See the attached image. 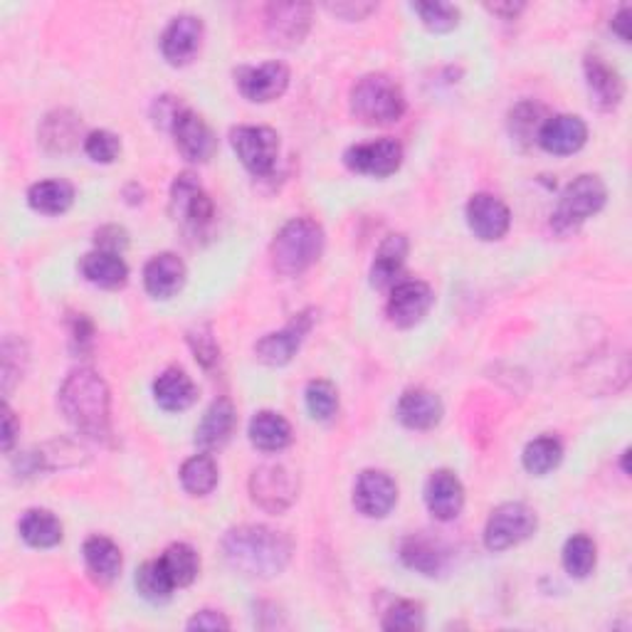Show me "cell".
Returning <instances> with one entry per match:
<instances>
[{"label":"cell","instance_id":"25","mask_svg":"<svg viewBox=\"0 0 632 632\" xmlns=\"http://www.w3.org/2000/svg\"><path fill=\"white\" fill-rule=\"evenodd\" d=\"M154 398L158 408H163L166 413H183L195 403L198 388H195L185 370L166 368L163 374L154 380Z\"/></svg>","mask_w":632,"mask_h":632},{"label":"cell","instance_id":"36","mask_svg":"<svg viewBox=\"0 0 632 632\" xmlns=\"http://www.w3.org/2000/svg\"><path fill=\"white\" fill-rule=\"evenodd\" d=\"M563 460V445L554 435H544V438L532 440L524 448L522 462L524 470L528 474H536V477H544L551 470H556Z\"/></svg>","mask_w":632,"mask_h":632},{"label":"cell","instance_id":"6","mask_svg":"<svg viewBox=\"0 0 632 632\" xmlns=\"http://www.w3.org/2000/svg\"><path fill=\"white\" fill-rule=\"evenodd\" d=\"M232 151L240 158L245 169L267 179L277 169V158H280V136L269 126H238L230 132Z\"/></svg>","mask_w":632,"mask_h":632},{"label":"cell","instance_id":"47","mask_svg":"<svg viewBox=\"0 0 632 632\" xmlns=\"http://www.w3.org/2000/svg\"><path fill=\"white\" fill-rule=\"evenodd\" d=\"M70 333H72V347L74 351H89L92 343H95V324H92L85 314H74V319L70 321Z\"/></svg>","mask_w":632,"mask_h":632},{"label":"cell","instance_id":"1","mask_svg":"<svg viewBox=\"0 0 632 632\" xmlns=\"http://www.w3.org/2000/svg\"><path fill=\"white\" fill-rule=\"evenodd\" d=\"M222 554L235 571L253 579H272L290 563L292 542L269 526L243 524L222 536Z\"/></svg>","mask_w":632,"mask_h":632},{"label":"cell","instance_id":"11","mask_svg":"<svg viewBox=\"0 0 632 632\" xmlns=\"http://www.w3.org/2000/svg\"><path fill=\"white\" fill-rule=\"evenodd\" d=\"M314 327V312L306 309L294 316L284 329L267 333V337L255 343V356L267 366H284L294 358V353L300 351L306 333Z\"/></svg>","mask_w":632,"mask_h":632},{"label":"cell","instance_id":"46","mask_svg":"<svg viewBox=\"0 0 632 632\" xmlns=\"http://www.w3.org/2000/svg\"><path fill=\"white\" fill-rule=\"evenodd\" d=\"M95 243H97V250L122 255L129 247V232L122 226H105L95 232Z\"/></svg>","mask_w":632,"mask_h":632},{"label":"cell","instance_id":"19","mask_svg":"<svg viewBox=\"0 0 632 632\" xmlns=\"http://www.w3.org/2000/svg\"><path fill=\"white\" fill-rule=\"evenodd\" d=\"M538 146L554 156H571L581 151L588 142V126L575 114H556L548 117L542 132H538Z\"/></svg>","mask_w":632,"mask_h":632},{"label":"cell","instance_id":"48","mask_svg":"<svg viewBox=\"0 0 632 632\" xmlns=\"http://www.w3.org/2000/svg\"><path fill=\"white\" fill-rule=\"evenodd\" d=\"M230 622L218 610H200L189 620V630H228Z\"/></svg>","mask_w":632,"mask_h":632},{"label":"cell","instance_id":"34","mask_svg":"<svg viewBox=\"0 0 632 632\" xmlns=\"http://www.w3.org/2000/svg\"><path fill=\"white\" fill-rule=\"evenodd\" d=\"M181 485L193 497H208L218 487V464L208 452L193 454L181 467Z\"/></svg>","mask_w":632,"mask_h":632},{"label":"cell","instance_id":"29","mask_svg":"<svg viewBox=\"0 0 632 632\" xmlns=\"http://www.w3.org/2000/svg\"><path fill=\"white\" fill-rule=\"evenodd\" d=\"M250 442L263 452H280L292 442V425L275 411H259L250 421Z\"/></svg>","mask_w":632,"mask_h":632},{"label":"cell","instance_id":"38","mask_svg":"<svg viewBox=\"0 0 632 632\" xmlns=\"http://www.w3.org/2000/svg\"><path fill=\"white\" fill-rule=\"evenodd\" d=\"M596 542L585 534H575L563 546V569L571 579H588L596 569Z\"/></svg>","mask_w":632,"mask_h":632},{"label":"cell","instance_id":"31","mask_svg":"<svg viewBox=\"0 0 632 632\" xmlns=\"http://www.w3.org/2000/svg\"><path fill=\"white\" fill-rule=\"evenodd\" d=\"M401 559L408 566L423 575H438L448 566V551L440 542H433L427 536H408L401 546Z\"/></svg>","mask_w":632,"mask_h":632},{"label":"cell","instance_id":"9","mask_svg":"<svg viewBox=\"0 0 632 632\" xmlns=\"http://www.w3.org/2000/svg\"><path fill=\"white\" fill-rule=\"evenodd\" d=\"M296 491H300V485H296L294 474L282 464H263L250 477V497L269 514L290 509L296 501Z\"/></svg>","mask_w":632,"mask_h":632},{"label":"cell","instance_id":"49","mask_svg":"<svg viewBox=\"0 0 632 632\" xmlns=\"http://www.w3.org/2000/svg\"><path fill=\"white\" fill-rule=\"evenodd\" d=\"M17 433H21V425H17V421H15V415H13L11 408L5 405V408H3V450H5V452H11V450H13Z\"/></svg>","mask_w":632,"mask_h":632},{"label":"cell","instance_id":"4","mask_svg":"<svg viewBox=\"0 0 632 632\" xmlns=\"http://www.w3.org/2000/svg\"><path fill=\"white\" fill-rule=\"evenodd\" d=\"M405 95L388 74H366L351 89V111L370 126H388L401 122L405 114Z\"/></svg>","mask_w":632,"mask_h":632},{"label":"cell","instance_id":"26","mask_svg":"<svg viewBox=\"0 0 632 632\" xmlns=\"http://www.w3.org/2000/svg\"><path fill=\"white\" fill-rule=\"evenodd\" d=\"M408 257V238L405 235H388L380 243L374 265H370V284L376 290H393L398 284V275L403 272Z\"/></svg>","mask_w":632,"mask_h":632},{"label":"cell","instance_id":"37","mask_svg":"<svg viewBox=\"0 0 632 632\" xmlns=\"http://www.w3.org/2000/svg\"><path fill=\"white\" fill-rule=\"evenodd\" d=\"M134 583H136L138 596H142L148 603H156V606H158V603L169 600L173 596V591H175V585L169 579V573H166L161 559L146 561L142 569L136 571Z\"/></svg>","mask_w":632,"mask_h":632},{"label":"cell","instance_id":"50","mask_svg":"<svg viewBox=\"0 0 632 632\" xmlns=\"http://www.w3.org/2000/svg\"><path fill=\"white\" fill-rule=\"evenodd\" d=\"M610 27L622 42H630V8H620L618 15H612Z\"/></svg>","mask_w":632,"mask_h":632},{"label":"cell","instance_id":"14","mask_svg":"<svg viewBox=\"0 0 632 632\" xmlns=\"http://www.w3.org/2000/svg\"><path fill=\"white\" fill-rule=\"evenodd\" d=\"M235 85L240 95L250 101H275L290 87V70L282 62H265L257 68H240L235 72Z\"/></svg>","mask_w":632,"mask_h":632},{"label":"cell","instance_id":"15","mask_svg":"<svg viewBox=\"0 0 632 632\" xmlns=\"http://www.w3.org/2000/svg\"><path fill=\"white\" fill-rule=\"evenodd\" d=\"M433 302H435V294L427 282H421V280L398 282L388 296V306H386L388 319L401 329L415 327V324L423 321L425 314L430 312Z\"/></svg>","mask_w":632,"mask_h":632},{"label":"cell","instance_id":"10","mask_svg":"<svg viewBox=\"0 0 632 632\" xmlns=\"http://www.w3.org/2000/svg\"><path fill=\"white\" fill-rule=\"evenodd\" d=\"M343 163L353 173L374 175V179H386L393 175L403 163V146L396 138H376V142L356 144L343 154Z\"/></svg>","mask_w":632,"mask_h":632},{"label":"cell","instance_id":"22","mask_svg":"<svg viewBox=\"0 0 632 632\" xmlns=\"http://www.w3.org/2000/svg\"><path fill=\"white\" fill-rule=\"evenodd\" d=\"M238 425V411L232 405L230 398H218L212 401L206 413H203V421L195 427V445L200 450H220L222 445L230 440L232 430Z\"/></svg>","mask_w":632,"mask_h":632},{"label":"cell","instance_id":"35","mask_svg":"<svg viewBox=\"0 0 632 632\" xmlns=\"http://www.w3.org/2000/svg\"><path fill=\"white\" fill-rule=\"evenodd\" d=\"M161 563L169 579L173 581L175 588H185L195 579H198L200 571V556L189 544H171L161 556Z\"/></svg>","mask_w":632,"mask_h":632},{"label":"cell","instance_id":"51","mask_svg":"<svg viewBox=\"0 0 632 632\" xmlns=\"http://www.w3.org/2000/svg\"><path fill=\"white\" fill-rule=\"evenodd\" d=\"M329 8H331V11L337 13V15H339V13L351 11V13H353V15H351V21H358V17H364V15H368L370 11H374L376 5H374V3H364V5H356V8H353V5H329Z\"/></svg>","mask_w":632,"mask_h":632},{"label":"cell","instance_id":"39","mask_svg":"<svg viewBox=\"0 0 632 632\" xmlns=\"http://www.w3.org/2000/svg\"><path fill=\"white\" fill-rule=\"evenodd\" d=\"M546 119V109L542 105H536V101H522L509 114L511 136H516V142L532 144L538 138V132H542Z\"/></svg>","mask_w":632,"mask_h":632},{"label":"cell","instance_id":"33","mask_svg":"<svg viewBox=\"0 0 632 632\" xmlns=\"http://www.w3.org/2000/svg\"><path fill=\"white\" fill-rule=\"evenodd\" d=\"M27 203L37 212H45V216H62L68 212L74 203V189L72 183L62 179H50L31 185L27 191Z\"/></svg>","mask_w":632,"mask_h":632},{"label":"cell","instance_id":"12","mask_svg":"<svg viewBox=\"0 0 632 632\" xmlns=\"http://www.w3.org/2000/svg\"><path fill=\"white\" fill-rule=\"evenodd\" d=\"M171 134L183 158H189V161L193 163L210 161L218 148V138L216 134H212V129L208 126L206 119H203L200 114H195V111L189 107H183L179 111V117L173 119Z\"/></svg>","mask_w":632,"mask_h":632},{"label":"cell","instance_id":"27","mask_svg":"<svg viewBox=\"0 0 632 632\" xmlns=\"http://www.w3.org/2000/svg\"><path fill=\"white\" fill-rule=\"evenodd\" d=\"M80 272L87 282L101 287V290H119L129 280V267L122 255L105 253V250H95L82 257Z\"/></svg>","mask_w":632,"mask_h":632},{"label":"cell","instance_id":"16","mask_svg":"<svg viewBox=\"0 0 632 632\" xmlns=\"http://www.w3.org/2000/svg\"><path fill=\"white\" fill-rule=\"evenodd\" d=\"M467 226L485 243H495L509 232L511 212L505 200L491 193H474L467 203Z\"/></svg>","mask_w":632,"mask_h":632},{"label":"cell","instance_id":"30","mask_svg":"<svg viewBox=\"0 0 632 632\" xmlns=\"http://www.w3.org/2000/svg\"><path fill=\"white\" fill-rule=\"evenodd\" d=\"M82 554H85V566L92 579L97 583H111L117 579L119 573H122V551H119V546L111 542L107 536H89L85 542V548H82Z\"/></svg>","mask_w":632,"mask_h":632},{"label":"cell","instance_id":"5","mask_svg":"<svg viewBox=\"0 0 632 632\" xmlns=\"http://www.w3.org/2000/svg\"><path fill=\"white\" fill-rule=\"evenodd\" d=\"M608 200V189L600 175L583 173L566 185L554 210V228L559 232L579 230L585 220L598 216Z\"/></svg>","mask_w":632,"mask_h":632},{"label":"cell","instance_id":"20","mask_svg":"<svg viewBox=\"0 0 632 632\" xmlns=\"http://www.w3.org/2000/svg\"><path fill=\"white\" fill-rule=\"evenodd\" d=\"M427 511L438 522H452L464 507V487L460 477L450 470H435L425 485Z\"/></svg>","mask_w":632,"mask_h":632},{"label":"cell","instance_id":"45","mask_svg":"<svg viewBox=\"0 0 632 632\" xmlns=\"http://www.w3.org/2000/svg\"><path fill=\"white\" fill-rule=\"evenodd\" d=\"M25 347L23 341H13V339H5L3 343V388L5 393H11V388L17 378H23V370H25V361L17 364L15 356L21 353Z\"/></svg>","mask_w":632,"mask_h":632},{"label":"cell","instance_id":"18","mask_svg":"<svg viewBox=\"0 0 632 632\" xmlns=\"http://www.w3.org/2000/svg\"><path fill=\"white\" fill-rule=\"evenodd\" d=\"M267 33L272 42L294 48L304 40L312 25V5L309 3H272L267 5Z\"/></svg>","mask_w":632,"mask_h":632},{"label":"cell","instance_id":"42","mask_svg":"<svg viewBox=\"0 0 632 632\" xmlns=\"http://www.w3.org/2000/svg\"><path fill=\"white\" fill-rule=\"evenodd\" d=\"M413 11L433 33H450L460 23V11L452 3H415Z\"/></svg>","mask_w":632,"mask_h":632},{"label":"cell","instance_id":"52","mask_svg":"<svg viewBox=\"0 0 632 632\" xmlns=\"http://www.w3.org/2000/svg\"><path fill=\"white\" fill-rule=\"evenodd\" d=\"M522 8H524L522 3H514V5L509 3V5H489V11H495L497 15H505V17H509V21H511V17H516V13L522 11Z\"/></svg>","mask_w":632,"mask_h":632},{"label":"cell","instance_id":"23","mask_svg":"<svg viewBox=\"0 0 632 632\" xmlns=\"http://www.w3.org/2000/svg\"><path fill=\"white\" fill-rule=\"evenodd\" d=\"M185 284V265L179 255L161 253L144 267V287L154 300H171Z\"/></svg>","mask_w":632,"mask_h":632},{"label":"cell","instance_id":"24","mask_svg":"<svg viewBox=\"0 0 632 632\" xmlns=\"http://www.w3.org/2000/svg\"><path fill=\"white\" fill-rule=\"evenodd\" d=\"M442 413L445 408L440 398L425 388L405 390L396 405L398 421L411 430H433L442 421Z\"/></svg>","mask_w":632,"mask_h":632},{"label":"cell","instance_id":"40","mask_svg":"<svg viewBox=\"0 0 632 632\" xmlns=\"http://www.w3.org/2000/svg\"><path fill=\"white\" fill-rule=\"evenodd\" d=\"M304 401H306V411H309L314 421L327 423L339 413V393L329 380H312V384L306 386Z\"/></svg>","mask_w":632,"mask_h":632},{"label":"cell","instance_id":"44","mask_svg":"<svg viewBox=\"0 0 632 632\" xmlns=\"http://www.w3.org/2000/svg\"><path fill=\"white\" fill-rule=\"evenodd\" d=\"M189 341H191V349L195 353V358H198V364L203 368H212L218 364L220 358V349H218V341L212 337L210 327H198L189 333Z\"/></svg>","mask_w":632,"mask_h":632},{"label":"cell","instance_id":"28","mask_svg":"<svg viewBox=\"0 0 632 632\" xmlns=\"http://www.w3.org/2000/svg\"><path fill=\"white\" fill-rule=\"evenodd\" d=\"M82 138V122L77 114H72L68 109L52 111L50 117H45L40 126V144L45 151L50 154H68Z\"/></svg>","mask_w":632,"mask_h":632},{"label":"cell","instance_id":"8","mask_svg":"<svg viewBox=\"0 0 632 632\" xmlns=\"http://www.w3.org/2000/svg\"><path fill=\"white\" fill-rule=\"evenodd\" d=\"M171 218L179 222L183 230L200 232L206 226H210L212 220V200L210 195L203 191L200 181L195 179L193 173H181L175 175V181L171 185Z\"/></svg>","mask_w":632,"mask_h":632},{"label":"cell","instance_id":"21","mask_svg":"<svg viewBox=\"0 0 632 632\" xmlns=\"http://www.w3.org/2000/svg\"><path fill=\"white\" fill-rule=\"evenodd\" d=\"M585 85H588L591 99L596 101L600 109H616L622 97H625V82H622L620 72L616 68L598 58V54H588L583 62Z\"/></svg>","mask_w":632,"mask_h":632},{"label":"cell","instance_id":"3","mask_svg":"<svg viewBox=\"0 0 632 632\" xmlns=\"http://www.w3.org/2000/svg\"><path fill=\"white\" fill-rule=\"evenodd\" d=\"M324 228L312 218H292L272 240V267L284 277L309 269L324 253Z\"/></svg>","mask_w":632,"mask_h":632},{"label":"cell","instance_id":"7","mask_svg":"<svg viewBox=\"0 0 632 632\" xmlns=\"http://www.w3.org/2000/svg\"><path fill=\"white\" fill-rule=\"evenodd\" d=\"M536 514L532 507L522 501H507V505L491 511L485 526V546L489 551H507L514 548L536 532Z\"/></svg>","mask_w":632,"mask_h":632},{"label":"cell","instance_id":"2","mask_svg":"<svg viewBox=\"0 0 632 632\" xmlns=\"http://www.w3.org/2000/svg\"><path fill=\"white\" fill-rule=\"evenodd\" d=\"M60 411L74 430L92 440H109L111 398L97 370L74 368L60 386Z\"/></svg>","mask_w":632,"mask_h":632},{"label":"cell","instance_id":"17","mask_svg":"<svg viewBox=\"0 0 632 632\" xmlns=\"http://www.w3.org/2000/svg\"><path fill=\"white\" fill-rule=\"evenodd\" d=\"M203 21L195 15H175L161 35V52L173 68L189 64L200 50Z\"/></svg>","mask_w":632,"mask_h":632},{"label":"cell","instance_id":"32","mask_svg":"<svg viewBox=\"0 0 632 632\" xmlns=\"http://www.w3.org/2000/svg\"><path fill=\"white\" fill-rule=\"evenodd\" d=\"M23 542L35 548H52L62 542V524L60 519L48 509H31L25 511L21 524H17Z\"/></svg>","mask_w":632,"mask_h":632},{"label":"cell","instance_id":"43","mask_svg":"<svg viewBox=\"0 0 632 632\" xmlns=\"http://www.w3.org/2000/svg\"><path fill=\"white\" fill-rule=\"evenodd\" d=\"M85 154L95 163H114L119 154H122V142H119L117 134L107 132V129H99V132L87 134Z\"/></svg>","mask_w":632,"mask_h":632},{"label":"cell","instance_id":"41","mask_svg":"<svg viewBox=\"0 0 632 632\" xmlns=\"http://www.w3.org/2000/svg\"><path fill=\"white\" fill-rule=\"evenodd\" d=\"M380 628L388 632H413L425 628V610L415 600H398L393 608L386 612Z\"/></svg>","mask_w":632,"mask_h":632},{"label":"cell","instance_id":"13","mask_svg":"<svg viewBox=\"0 0 632 632\" xmlns=\"http://www.w3.org/2000/svg\"><path fill=\"white\" fill-rule=\"evenodd\" d=\"M398 501V485L388 472L366 470L358 474L353 487V507L368 519H384Z\"/></svg>","mask_w":632,"mask_h":632}]
</instances>
